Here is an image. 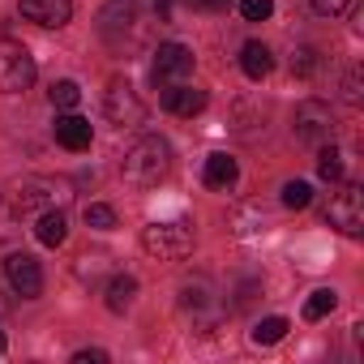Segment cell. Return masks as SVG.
I'll use <instances>...</instances> for the list:
<instances>
[{
	"mask_svg": "<svg viewBox=\"0 0 364 364\" xmlns=\"http://www.w3.org/2000/svg\"><path fill=\"white\" fill-rule=\"evenodd\" d=\"M167 171H171V146L163 137H141L120 159V176L133 189H154L159 180H167Z\"/></svg>",
	"mask_w": 364,
	"mask_h": 364,
	"instance_id": "1",
	"label": "cell"
},
{
	"mask_svg": "<svg viewBox=\"0 0 364 364\" xmlns=\"http://www.w3.org/2000/svg\"><path fill=\"white\" fill-rule=\"evenodd\" d=\"M99 31L112 43V52H124V56L146 43V22H141L133 0H112V5L103 9V18H99Z\"/></svg>",
	"mask_w": 364,
	"mask_h": 364,
	"instance_id": "2",
	"label": "cell"
},
{
	"mask_svg": "<svg viewBox=\"0 0 364 364\" xmlns=\"http://www.w3.org/2000/svg\"><path fill=\"white\" fill-rule=\"evenodd\" d=\"M198 245V232L189 219H171V223H146L141 228V249L159 262H180L189 257Z\"/></svg>",
	"mask_w": 364,
	"mask_h": 364,
	"instance_id": "3",
	"label": "cell"
},
{
	"mask_svg": "<svg viewBox=\"0 0 364 364\" xmlns=\"http://www.w3.org/2000/svg\"><path fill=\"white\" fill-rule=\"evenodd\" d=\"M60 198H65V189L56 185V180H48V176H26V180H18V185H9L5 206H9L14 219H39V215L52 210Z\"/></svg>",
	"mask_w": 364,
	"mask_h": 364,
	"instance_id": "4",
	"label": "cell"
},
{
	"mask_svg": "<svg viewBox=\"0 0 364 364\" xmlns=\"http://www.w3.org/2000/svg\"><path fill=\"white\" fill-rule=\"evenodd\" d=\"M35 86V56L18 39H0V95H26Z\"/></svg>",
	"mask_w": 364,
	"mask_h": 364,
	"instance_id": "5",
	"label": "cell"
},
{
	"mask_svg": "<svg viewBox=\"0 0 364 364\" xmlns=\"http://www.w3.org/2000/svg\"><path fill=\"white\" fill-rule=\"evenodd\" d=\"M291 137H296L300 146H326V141L334 137V112H330V103L304 99V103L296 107V116H291Z\"/></svg>",
	"mask_w": 364,
	"mask_h": 364,
	"instance_id": "6",
	"label": "cell"
},
{
	"mask_svg": "<svg viewBox=\"0 0 364 364\" xmlns=\"http://www.w3.org/2000/svg\"><path fill=\"white\" fill-rule=\"evenodd\" d=\"M326 223L355 240V236L364 232V189H360V185H343V189L334 193L330 210H326Z\"/></svg>",
	"mask_w": 364,
	"mask_h": 364,
	"instance_id": "7",
	"label": "cell"
},
{
	"mask_svg": "<svg viewBox=\"0 0 364 364\" xmlns=\"http://www.w3.org/2000/svg\"><path fill=\"white\" fill-rule=\"evenodd\" d=\"M189 73H193V52H189L185 43H159L154 65H150V77H154L159 90H167V86H176V82H185Z\"/></svg>",
	"mask_w": 364,
	"mask_h": 364,
	"instance_id": "8",
	"label": "cell"
},
{
	"mask_svg": "<svg viewBox=\"0 0 364 364\" xmlns=\"http://www.w3.org/2000/svg\"><path fill=\"white\" fill-rule=\"evenodd\" d=\"M103 116L116 124V129H133V124H141V116H146V103L137 99V90L129 86V82H112L107 86V95H103Z\"/></svg>",
	"mask_w": 364,
	"mask_h": 364,
	"instance_id": "9",
	"label": "cell"
},
{
	"mask_svg": "<svg viewBox=\"0 0 364 364\" xmlns=\"http://www.w3.org/2000/svg\"><path fill=\"white\" fill-rule=\"evenodd\" d=\"M5 279L22 300H35L43 291V270H39V262L31 253H9L5 257Z\"/></svg>",
	"mask_w": 364,
	"mask_h": 364,
	"instance_id": "10",
	"label": "cell"
},
{
	"mask_svg": "<svg viewBox=\"0 0 364 364\" xmlns=\"http://www.w3.org/2000/svg\"><path fill=\"white\" fill-rule=\"evenodd\" d=\"M18 9L35 26H65L73 18V0H18Z\"/></svg>",
	"mask_w": 364,
	"mask_h": 364,
	"instance_id": "11",
	"label": "cell"
},
{
	"mask_svg": "<svg viewBox=\"0 0 364 364\" xmlns=\"http://www.w3.org/2000/svg\"><path fill=\"white\" fill-rule=\"evenodd\" d=\"M163 107L171 116H198V112H206V90H198L189 82H176L163 90Z\"/></svg>",
	"mask_w": 364,
	"mask_h": 364,
	"instance_id": "12",
	"label": "cell"
},
{
	"mask_svg": "<svg viewBox=\"0 0 364 364\" xmlns=\"http://www.w3.org/2000/svg\"><path fill=\"white\" fill-rule=\"evenodd\" d=\"M56 141H60L65 150L82 154V150H90V141H95V129H90V120H82V116L65 112V116H56Z\"/></svg>",
	"mask_w": 364,
	"mask_h": 364,
	"instance_id": "13",
	"label": "cell"
},
{
	"mask_svg": "<svg viewBox=\"0 0 364 364\" xmlns=\"http://www.w3.org/2000/svg\"><path fill=\"white\" fill-rule=\"evenodd\" d=\"M35 236H39V245L60 249V245H65V236H69V219H65V210H60V206L43 210V215H39V223H35Z\"/></svg>",
	"mask_w": 364,
	"mask_h": 364,
	"instance_id": "14",
	"label": "cell"
},
{
	"mask_svg": "<svg viewBox=\"0 0 364 364\" xmlns=\"http://www.w3.org/2000/svg\"><path fill=\"white\" fill-rule=\"evenodd\" d=\"M240 69H245V77L262 82V77L274 69V56H270V48H266V43H257V39H249V43L240 48Z\"/></svg>",
	"mask_w": 364,
	"mask_h": 364,
	"instance_id": "15",
	"label": "cell"
},
{
	"mask_svg": "<svg viewBox=\"0 0 364 364\" xmlns=\"http://www.w3.org/2000/svg\"><path fill=\"white\" fill-rule=\"evenodd\" d=\"M236 176H240V167H236L232 154H210V159H206V185H210V189H232Z\"/></svg>",
	"mask_w": 364,
	"mask_h": 364,
	"instance_id": "16",
	"label": "cell"
},
{
	"mask_svg": "<svg viewBox=\"0 0 364 364\" xmlns=\"http://www.w3.org/2000/svg\"><path fill=\"white\" fill-rule=\"evenodd\" d=\"M133 300H137V279L133 274H116L107 283V309L112 313H124V309H133Z\"/></svg>",
	"mask_w": 364,
	"mask_h": 364,
	"instance_id": "17",
	"label": "cell"
},
{
	"mask_svg": "<svg viewBox=\"0 0 364 364\" xmlns=\"http://www.w3.org/2000/svg\"><path fill=\"white\" fill-rule=\"evenodd\" d=\"M210 304H215V296H210V283L206 279L185 283V291H180V309H185V313H206Z\"/></svg>",
	"mask_w": 364,
	"mask_h": 364,
	"instance_id": "18",
	"label": "cell"
},
{
	"mask_svg": "<svg viewBox=\"0 0 364 364\" xmlns=\"http://www.w3.org/2000/svg\"><path fill=\"white\" fill-rule=\"evenodd\" d=\"M287 317H262L253 330H249V338L257 343V347H270V343H279V338H287Z\"/></svg>",
	"mask_w": 364,
	"mask_h": 364,
	"instance_id": "19",
	"label": "cell"
},
{
	"mask_svg": "<svg viewBox=\"0 0 364 364\" xmlns=\"http://www.w3.org/2000/svg\"><path fill=\"white\" fill-rule=\"evenodd\" d=\"M334 304H338V291L317 287V291L304 300V321H321V317H330V313H334Z\"/></svg>",
	"mask_w": 364,
	"mask_h": 364,
	"instance_id": "20",
	"label": "cell"
},
{
	"mask_svg": "<svg viewBox=\"0 0 364 364\" xmlns=\"http://www.w3.org/2000/svg\"><path fill=\"white\" fill-rule=\"evenodd\" d=\"M52 107H60V112H73L77 103H82V90H77V82H69V77H60V82H52Z\"/></svg>",
	"mask_w": 364,
	"mask_h": 364,
	"instance_id": "21",
	"label": "cell"
},
{
	"mask_svg": "<svg viewBox=\"0 0 364 364\" xmlns=\"http://www.w3.org/2000/svg\"><path fill=\"white\" fill-rule=\"evenodd\" d=\"M317 150H321L317 154V176L330 180V185H334V180H343V154L334 146H317Z\"/></svg>",
	"mask_w": 364,
	"mask_h": 364,
	"instance_id": "22",
	"label": "cell"
},
{
	"mask_svg": "<svg viewBox=\"0 0 364 364\" xmlns=\"http://www.w3.org/2000/svg\"><path fill=\"white\" fill-rule=\"evenodd\" d=\"M82 219H86V228H95V232H112V228L120 223V219H116V210H112V206H103V202H90Z\"/></svg>",
	"mask_w": 364,
	"mask_h": 364,
	"instance_id": "23",
	"label": "cell"
},
{
	"mask_svg": "<svg viewBox=\"0 0 364 364\" xmlns=\"http://www.w3.org/2000/svg\"><path fill=\"white\" fill-rule=\"evenodd\" d=\"M313 202V189L304 185V180H287V185H283V206L287 210H304Z\"/></svg>",
	"mask_w": 364,
	"mask_h": 364,
	"instance_id": "24",
	"label": "cell"
},
{
	"mask_svg": "<svg viewBox=\"0 0 364 364\" xmlns=\"http://www.w3.org/2000/svg\"><path fill=\"white\" fill-rule=\"evenodd\" d=\"M291 73H296V77H313V73H317V52H313V48L291 52Z\"/></svg>",
	"mask_w": 364,
	"mask_h": 364,
	"instance_id": "25",
	"label": "cell"
},
{
	"mask_svg": "<svg viewBox=\"0 0 364 364\" xmlns=\"http://www.w3.org/2000/svg\"><path fill=\"white\" fill-rule=\"evenodd\" d=\"M240 14L245 22H266L274 14V0H240Z\"/></svg>",
	"mask_w": 364,
	"mask_h": 364,
	"instance_id": "26",
	"label": "cell"
},
{
	"mask_svg": "<svg viewBox=\"0 0 364 364\" xmlns=\"http://www.w3.org/2000/svg\"><path fill=\"white\" fill-rule=\"evenodd\" d=\"M343 95H347V103H351V107L360 103V69H351V73H347V82H343Z\"/></svg>",
	"mask_w": 364,
	"mask_h": 364,
	"instance_id": "27",
	"label": "cell"
},
{
	"mask_svg": "<svg viewBox=\"0 0 364 364\" xmlns=\"http://www.w3.org/2000/svg\"><path fill=\"white\" fill-rule=\"evenodd\" d=\"M73 364H107V351L103 347H86V351L73 355Z\"/></svg>",
	"mask_w": 364,
	"mask_h": 364,
	"instance_id": "28",
	"label": "cell"
},
{
	"mask_svg": "<svg viewBox=\"0 0 364 364\" xmlns=\"http://www.w3.org/2000/svg\"><path fill=\"white\" fill-rule=\"evenodd\" d=\"M347 5H351V0H313V9H317V14H326V18H334V14H343Z\"/></svg>",
	"mask_w": 364,
	"mask_h": 364,
	"instance_id": "29",
	"label": "cell"
},
{
	"mask_svg": "<svg viewBox=\"0 0 364 364\" xmlns=\"http://www.w3.org/2000/svg\"><path fill=\"white\" fill-rule=\"evenodd\" d=\"M189 5H193V9H228L232 0H189Z\"/></svg>",
	"mask_w": 364,
	"mask_h": 364,
	"instance_id": "30",
	"label": "cell"
},
{
	"mask_svg": "<svg viewBox=\"0 0 364 364\" xmlns=\"http://www.w3.org/2000/svg\"><path fill=\"white\" fill-rule=\"evenodd\" d=\"M150 9H154L159 18H167V9H171V0H150Z\"/></svg>",
	"mask_w": 364,
	"mask_h": 364,
	"instance_id": "31",
	"label": "cell"
},
{
	"mask_svg": "<svg viewBox=\"0 0 364 364\" xmlns=\"http://www.w3.org/2000/svg\"><path fill=\"white\" fill-rule=\"evenodd\" d=\"M5 347H9V338H5V330H0V351H5Z\"/></svg>",
	"mask_w": 364,
	"mask_h": 364,
	"instance_id": "32",
	"label": "cell"
}]
</instances>
